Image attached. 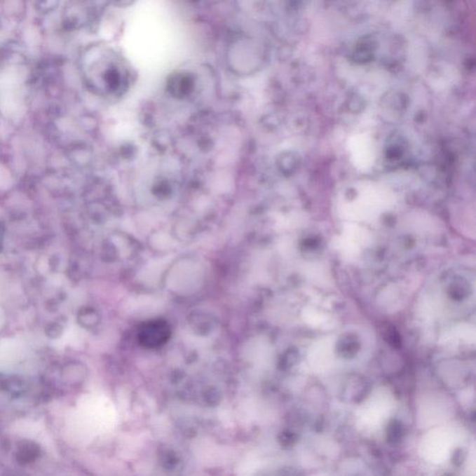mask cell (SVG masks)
<instances>
[{
	"instance_id": "cell-1",
	"label": "cell",
	"mask_w": 476,
	"mask_h": 476,
	"mask_svg": "<svg viewBox=\"0 0 476 476\" xmlns=\"http://www.w3.org/2000/svg\"><path fill=\"white\" fill-rule=\"evenodd\" d=\"M172 329L166 321L151 320L141 327L138 332V341L142 346L155 349L165 346L170 340Z\"/></svg>"
},
{
	"instance_id": "cell-2",
	"label": "cell",
	"mask_w": 476,
	"mask_h": 476,
	"mask_svg": "<svg viewBox=\"0 0 476 476\" xmlns=\"http://www.w3.org/2000/svg\"><path fill=\"white\" fill-rule=\"evenodd\" d=\"M404 429L400 421L393 420L386 430L387 441L390 444L399 443L403 437Z\"/></svg>"
}]
</instances>
